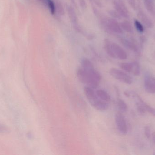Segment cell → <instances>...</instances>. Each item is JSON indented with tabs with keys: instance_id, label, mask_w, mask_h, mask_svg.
Segmentation results:
<instances>
[{
	"instance_id": "cell-1",
	"label": "cell",
	"mask_w": 155,
	"mask_h": 155,
	"mask_svg": "<svg viewBox=\"0 0 155 155\" xmlns=\"http://www.w3.org/2000/svg\"><path fill=\"white\" fill-rule=\"evenodd\" d=\"M85 95L89 103L93 107L101 112L106 111L109 107L108 103L101 100L93 88L86 86L84 89Z\"/></svg>"
},
{
	"instance_id": "cell-2",
	"label": "cell",
	"mask_w": 155,
	"mask_h": 155,
	"mask_svg": "<svg viewBox=\"0 0 155 155\" xmlns=\"http://www.w3.org/2000/svg\"><path fill=\"white\" fill-rule=\"evenodd\" d=\"M76 75L78 80L87 87L95 89L98 87L100 83V81L87 72L81 67L78 69Z\"/></svg>"
},
{
	"instance_id": "cell-3",
	"label": "cell",
	"mask_w": 155,
	"mask_h": 155,
	"mask_svg": "<svg viewBox=\"0 0 155 155\" xmlns=\"http://www.w3.org/2000/svg\"><path fill=\"white\" fill-rule=\"evenodd\" d=\"M106 52L110 57L115 59L125 60L127 59L126 52L120 45L112 42L107 45L105 48Z\"/></svg>"
},
{
	"instance_id": "cell-4",
	"label": "cell",
	"mask_w": 155,
	"mask_h": 155,
	"mask_svg": "<svg viewBox=\"0 0 155 155\" xmlns=\"http://www.w3.org/2000/svg\"><path fill=\"white\" fill-rule=\"evenodd\" d=\"M101 23L104 28L107 30V32H111L117 34L123 33V30L121 27V25L114 18H103L101 21Z\"/></svg>"
},
{
	"instance_id": "cell-5",
	"label": "cell",
	"mask_w": 155,
	"mask_h": 155,
	"mask_svg": "<svg viewBox=\"0 0 155 155\" xmlns=\"http://www.w3.org/2000/svg\"><path fill=\"white\" fill-rule=\"evenodd\" d=\"M111 76L119 82L127 85H131L133 82V78L123 70H119L115 68H111L109 71Z\"/></svg>"
},
{
	"instance_id": "cell-6",
	"label": "cell",
	"mask_w": 155,
	"mask_h": 155,
	"mask_svg": "<svg viewBox=\"0 0 155 155\" xmlns=\"http://www.w3.org/2000/svg\"><path fill=\"white\" fill-rule=\"evenodd\" d=\"M81 68L99 81H101V75L94 67L92 63L87 58H84L81 61Z\"/></svg>"
},
{
	"instance_id": "cell-7",
	"label": "cell",
	"mask_w": 155,
	"mask_h": 155,
	"mask_svg": "<svg viewBox=\"0 0 155 155\" xmlns=\"http://www.w3.org/2000/svg\"><path fill=\"white\" fill-rule=\"evenodd\" d=\"M115 122L117 129L120 133L126 135L128 132L126 120L122 113L117 112L115 115Z\"/></svg>"
},
{
	"instance_id": "cell-8",
	"label": "cell",
	"mask_w": 155,
	"mask_h": 155,
	"mask_svg": "<svg viewBox=\"0 0 155 155\" xmlns=\"http://www.w3.org/2000/svg\"><path fill=\"white\" fill-rule=\"evenodd\" d=\"M113 5L116 11L119 14L121 17L124 18H129L130 16L129 11L124 3L121 0H114Z\"/></svg>"
},
{
	"instance_id": "cell-9",
	"label": "cell",
	"mask_w": 155,
	"mask_h": 155,
	"mask_svg": "<svg viewBox=\"0 0 155 155\" xmlns=\"http://www.w3.org/2000/svg\"><path fill=\"white\" fill-rule=\"evenodd\" d=\"M144 88L147 93L155 94V77L149 75L146 76L144 78Z\"/></svg>"
},
{
	"instance_id": "cell-10",
	"label": "cell",
	"mask_w": 155,
	"mask_h": 155,
	"mask_svg": "<svg viewBox=\"0 0 155 155\" xmlns=\"http://www.w3.org/2000/svg\"><path fill=\"white\" fill-rule=\"evenodd\" d=\"M137 17L142 23L147 28H152L153 27V23L149 16L143 11L139 10L137 14Z\"/></svg>"
},
{
	"instance_id": "cell-11",
	"label": "cell",
	"mask_w": 155,
	"mask_h": 155,
	"mask_svg": "<svg viewBox=\"0 0 155 155\" xmlns=\"http://www.w3.org/2000/svg\"><path fill=\"white\" fill-rule=\"evenodd\" d=\"M121 42L123 45L127 49L134 52L137 54H139L140 53L139 47L135 43L124 38L121 39Z\"/></svg>"
},
{
	"instance_id": "cell-12",
	"label": "cell",
	"mask_w": 155,
	"mask_h": 155,
	"mask_svg": "<svg viewBox=\"0 0 155 155\" xmlns=\"http://www.w3.org/2000/svg\"><path fill=\"white\" fill-rule=\"evenodd\" d=\"M96 93L97 95V96L104 102L109 103V102L111 101V96L109 95V94L106 92L105 90L103 89H99L96 91Z\"/></svg>"
},
{
	"instance_id": "cell-13",
	"label": "cell",
	"mask_w": 155,
	"mask_h": 155,
	"mask_svg": "<svg viewBox=\"0 0 155 155\" xmlns=\"http://www.w3.org/2000/svg\"><path fill=\"white\" fill-rule=\"evenodd\" d=\"M136 96L138 99V102H140L141 104L143 106L146 112H148L150 114L155 117V108L152 107L149 105L147 104L145 102H144L143 100H142V98L139 96L136 95Z\"/></svg>"
},
{
	"instance_id": "cell-14",
	"label": "cell",
	"mask_w": 155,
	"mask_h": 155,
	"mask_svg": "<svg viewBox=\"0 0 155 155\" xmlns=\"http://www.w3.org/2000/svg\"><path fill=\"white\" fill-rule=\"evenodd\" d=\"M146 8L152 13L155 12V6L153 0H143Z\"/></svg>"
},
{
	"instance_id": "cell-15",
	"label": "cell",
	"mask_w": 155,
	"mask_h": 155,
	"mask_svg": "<svg viewBox=\"0 0 155 155\" xmlns=\"http://www.w3.org/2000/svg\"><path fill=\"white\" fill-rule=\"evenodd\" d=\"M133 63L123 62L120 64V67L123 71L127 73H132L133 70Z\"/></svg>"
},
{
	"instance_id": "cell-16",
	"label": "cell",
	"mask_w": 155,
	"mask_h": 155,
	"mask_svg": "<svg viewBox=\"0 0 155 155\" xmlns=\"http://www.w3.org/2000/svg\"><path fill=\"white\" fill-rule=\"evenodd\" d=\"M121 26L123 30H124L127 32L132 33L134 32L132 25L130 22L127 21H124L121 23Z\"/></svg>"
},
{
	"instance_id": "cell-17",
	"label": "cell",
	"mask_w": 155,
	"mask_h": 155,
	"mask_svg": "<svg viewBox=\"0 0 155 155\" xmlns=\"http://www.w3.org/2000/svg\"><path fill=\"white\" fill-rule=\"evenodd\" d=\"M128 3L135 11H139L141 9V2L140 0H127Z\"/></svg>"
},
{
	"instance_id": "cell-18",
	"label": "cell",
	"mask_w": 155,
	"mask_h": 155,
	"mask_svg": "<svg viewBox=\"0 0 155 155\" xmlns=\"http://www.w3.org/2000/svg\"><path fill=\"white\" fill-rule=\"evenodd\" d=\"M117 106L119 111L121 113H124V112H126L127 111V104L122 99H119L117 100Z\"/></svg>"
},
{
	"instance_id": "cell-19",
	"label": "cell",
	"mask_w": 155,
	"mask_h": 155,
	"mask_svg": "<svg viewBox=\"0 0 155 155\" xmlns=\"http://www.w3.org/2000/svg\"><path fill=\"white\" fill-rule=\"evenodd\" d=\"M133 70L132 71V73L135 76H139L141 73V68L138 62H133Z\"/></svg>"
},
{
	"instance_id": "cell-20",
	"label": "cell",
	"mask_w": 155,
	"mask_h": 155,
	"mask_svg": "<svg viewBox=\"0 0 155 155\" xmlns=\"http://www.w3.org/2000/svg\"><path fill=\"white\" fill-rule=\"evenodd\" d=\"M46 3L50 9L51 14L53 15L55 14L56 12V6L52 0H47Z\"/></svg>"
},
{
	"instance_id": "cell-21",
	"label": "cell",
	"mask_w": 155,
	"mask_h": 155,
	"mask_svg": "<svg viewBox=\"0 0 155 155\" xmlns=\"http://www.w3.org/2000/svg\"><path fill=\"white\" fill-rule=\"evenodd\" d=\"M68 11H69V15H70L71 20L73 22L75 23L76 24L77 22V18L75 12L71 7H69Z\"/></svg>"
},
{
	"instance_id": "cell-22",
	"label": "cell",
	"mask_w": 155,
	"mask_h": 155,
	"mask_svg": "<svg viewBox=\"0 0 155 155\" xmlns=\"http://www.w3.org/2000/svg\"><path fill=\"white\" fill-rule=\"evenodd\" d=\"M55 6H56V11L57 10L58 13L60 15H63L64 13V11L61 4L59 2H57L56 4H55Z\"/></svg>"
},
{
	"instance_id": "cell-23",
	"label": "cell",
	"mask_w": 155,
	"mask_h": 155,
	"mask_svg": "<svg viewBox=\"0 0 155 155\" xmlns=\"http://www.w3.org/2000/svg\"><path fill=\"white\" fill-rule=\"evenodd\" d=\"M135 26L137 30L140 32H143L144 31L143 26L142 25V24L139 22L138 20H135L134 21Z\"/></svg>"
},
{
	"instance_id": "cell-24",
	"label": "cell",
	"mask_w": 155,
	"mask_h": 155,
	"mask_svg": "<svg viewBox=\"0 0 155 155\" xmlns=\"http://www.w3.org/2000/svg\"><path fill=\"white\" fill-rule=\"evenodd\" d=\"M108 13L109 14V15H110L113 18H114V19H120L121 17H122L121 15H119V14L118 13L117 11H116L115 10V11H114V10H110V11H108Z\"/></svg>"
},
{
	"instance_id": "cell-25",
	"label": "cell",
	"mask_w": 155,
	"mask_h": 155,
	"mask_svg": "<svg viewBox=\"0 0 155 155\" xmlns=\"http://www.w3.org/2000/svg\"><path fill=\"white\" fill-rule=\"evenodd\" d=\"M137 109L138 110V112L140 113L141 114H144L145 113L146 111L145 109L144 108L143 106L141 104L140 102H138L137 103Z\"/></svg>"
},
{
	"instance_id": "cell-26",
	"label": "cell",
	"mask_w": 155,
	"mask_h": 155,
	"mask_svg": "<svg viewBox=\"0 0 155 155\" xmlns=\"http://www.w3.org/2000/svg\"><path fill=\"white\" fill-rule=\"evenodd\" d=\"M144 133L145 135V136L147 137V138H150L151 137L152 134H151V128L150 126H146L144 129Z\"/></svg>"
},
{
	"instance_id": "cell-27",
	"label": "cell",
	"mask_w": 155,
	"mask_h": 155,
	"mask_svg": "<svg viewBox=\"0 0 155 155\" xmlns=\"http://www.w3.org/2000/svg\"><path fill=\"white\" fill-rule=\"evenodd\" d=\"M9 132V129L6 126L0 124V133H7Z\"/></svg>"
},
{
	"instance_id": "cell-28",
	"label": "cell",
	"mask_w": 155,
	"mask_h": 155,
	"mask_svg": "<svg viewBox=\"0 0 155 155\" xmlns=\"http://www.w3.org/2000/svg\"><path fill=\"white\" fill-rule=\"evenodd\" d=\"M152 138H153V141L155 143V132H154L152 134Z\"/></svg>"
}]
</instances>
